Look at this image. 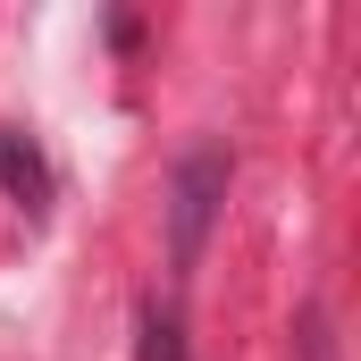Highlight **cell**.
<instances>
[{
  "label": "cell",
  "mask_w": 361,
  "mask_h": 361,
  "mask_svg": "<svg viewBox=\"0 0 361 361\" xmlns=\"http://www.w3.org/2000/svg\"><path fill=\"white\" fill-rule=\"evenodd\" d=\"M219 185H227V160H219V152H193L177 169V269L202 252V219H210V193H219Z\"/></svg>",
  "instance_id": "cell-1"
},
{
  "label": "cell",
  "mask_w": 361,
  "mask_h": 361,
  "mask_svg": "<svg viewBox=\"0 0 361 361\" xmlns=\"http://www.w3.org/2000/svg\"><path fill=\"white\" fill-rule=\"evenodd\" d=\"M0 193H8V202H25V210H42V202H51V160H42L17 126H0Z\"/></svg>",
  "instance_id": "cell-2"
},
{
  "label": "cell",
  "mask_w": 361,
  "mask_h": 361,
  "mask_svg": "<svg viewBox=\"0 0 361 361\" xmlns=\"http://www.w3.org/2000/svg\"><path fill=\"white\" fill-rule=\"evenodd\" d=\"M135 361H193L177 311H160V302H143V311H135Z\"/></svg>",
  "instance_id": "cell-3"
}]
</instances>
